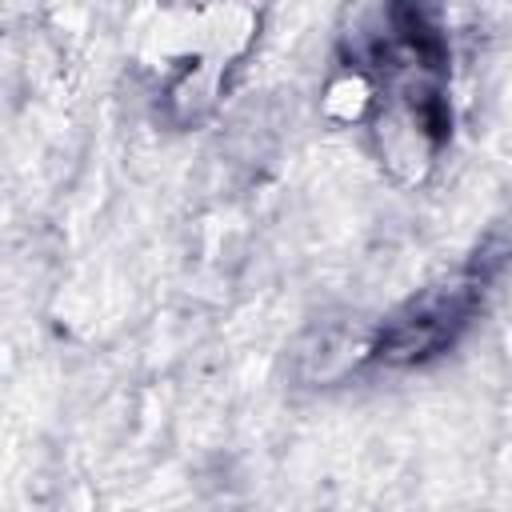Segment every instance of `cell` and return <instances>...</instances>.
Wrapping results in <instances>:
<instances>
[{
    "instance_id": "obj_1",
    "label": "cell",
    "mask_w": 512,
    "mask_h": 512,
    "mask_svg": "<svg viewBox=\"0 0 512 512\" xmlns=\"http://www.w3.org/2000/svg\"><path fill=\"white\" fill-rule=\"evenodd\" d=\"M476 288H480L476 280H456L448 288H436V292L420 296L404 316L392 320V328L380 340V356L384 360H424V356H432L468 320V312L476 304Z\"/></svg>"
}]
</instances>
